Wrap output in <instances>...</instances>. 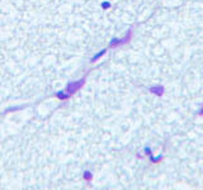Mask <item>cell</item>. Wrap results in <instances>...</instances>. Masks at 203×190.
<instances>
[{
	"label": "cell",
	"instance_id": "2",
	"mask_svg": "<svg viewBox=\"0 0 203 190\" xmlns=\"http://www.w3.org/2000/svg\"><path fill=\"white\" fill-rule=\"evenodd\" d=\"M131 36H132V31L130 29L128 33L126 34V37L121 38V39H113L111 43H109V47L111 48H113V47H118V46H122V45H126L127 42H128L131 39Z\"/></svg>",
	"mask_w": 203,
	"mask_h": 190
},
{
	"label": "cell",
	"instance_id": "5",
	"mask_svg": "<svg viewBox=\"0 0 203 190\" xmlns=\"http://www.w3.org/2000/svg\"><path fill=\"white\" fill-rule=\"evenodd\" d=\"M106 52H107V50H102V52H99V53H97V55H95V56H94L93 58H92V62H94V61H97L98 58H100V57H102L103 55H104Z\"/></svg>",
	"mask_w": 203,
	"mask_h": 190
},
{
	"label": "cell",
	"instance_id": "4",
	"mask_svg": "<svg viewBox=\"0 0 203 190\" xmlns=\"http://www.w3.org/2000/svg\"><path fill=\"white\" fill-rule=\"evenodd\" d=\"M83 179L85 180V181L90 183L92 180H93V172H92V171H89V170L84 171V174H83Z\"/></svg>",
	"mask_w": 203,
	"mask_h": 190
},
{
	"label": "cell",
	"instance_id": "3",
	"mask_svg": "<svg viewBox=\"0 0 203 190\" xmlns=\"http://www.w3.org/2000/svg\"><path fill=\"white\" fill-rule=\"evenodd\" d=\"M150 91L152 94H155V95L161 96V95L164 94V88L163 86H152V88H150Z\"/></svg>",
	"mask_w": 203,
	"mask_h": 190
},
{
	"label": "cell",
	"instance_id": "6",
	"mask_svg": "<svg viewBox=\"0 0 203 190\" xmlns=\"http://www.w3.org/2000/svg\"><path fill=\"white\" fill-rule=\"evenodd\" d=\"M198 115H199V117H203V104H202V107H201V109H199V112H198Z\"/></svg>",
	"mask_w": 203,
	"mask_h": 190
},
{
	"label": "cell",
	"instance_id": "1",
	"mask_svg": "<svg viewBox=\"0 0 203 190\" xmlns=\"http://www.w3.org/2000/svg\"><path fill=\"white\" fill-rule=\"evenodd\" d=\"M85 77H86V76H84V77H81L80 80H78V81H71V83H69L67 85H66L65 91L70 96H71L73 94H75L76 91H79V90L84 86V84H85Z\"/></svg>",
	"mask_w": 203,
	"mask_h": 190
}]
</instances>
